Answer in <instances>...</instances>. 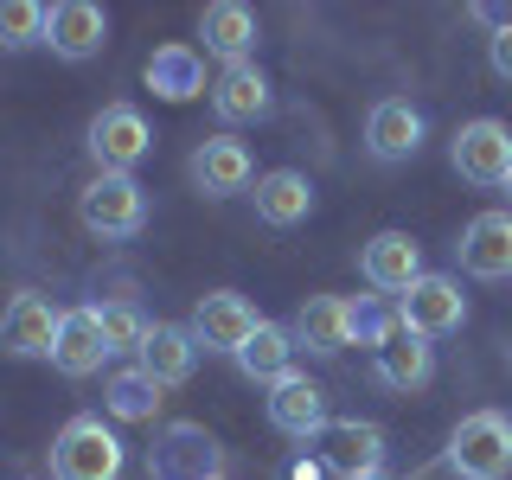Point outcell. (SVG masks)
I'll use <instances>...</instances> for the list:
<instances>
[{"label": "cell", "mask_w": 512, "mask_h": 480, "mask_svg": "<svg viewBox=\"0 0 512 480\" xmlns=\"http://www.w3.org/2000/svg\"><path fill=\"white\" fill-rule=\"evenodd\" d=\"M269 109H276V96H269V77L256 71V64H231V71L212 77V116H218L224 128L263 122Z\"/></svg>", "instance_id": "ffe728a7"}, {"label": "cell", "mask_w": 512, "mask_h": 480, "mask_svg": "<svg viewBox=\"0 0 512 480\" xmlns=\"http://www.w3.org/2000/svg\"><path fill=\"white\" fill-rule=\"evenodd\" d=\"M58 327H64V308H52V295L20 288V295L0 308V352H7V359H52Z\"/></svg>", "instance_id": "9c48e42d"}, {"label": "cell", "mask_w": 512, "mask_h": 480, "mask_svg": "<svg viewBox=\"0 0 512 480\" xmlns=\"http://www.w3.org/2000/svg\"><path fill=\"white\" fill-rule=\"evenodd\" d=\"M148 480H224V448L205 423H167L154 429Z\"/></svg>", "instance_id": "5b68a950"}, {"label": "cell", "mask_w": 512, "mask_h": 480, "mask_svg": "<svg viewBox=\"0 0 512 480\" xmlns=\"http://www.w3.org/2000/svg\"><path fill=\"white\" fill-rule=\"evenodd\" d=\"M148 90L160 96V103H192V96H212V84H205V52L199 45H154V58H148Z\"/></svg>", "instance_id": "44dd1931"}, {"label": "cell", "mask_w": 512, "mask_h": 480, "mask_svg": "<svg viewBox=\"0 0 512 480\" xmlns=\"http://www.w3.org/2000/svg\"><path fill=\"white\" fill-rule=\"evenodd\" d=\"M487 64H493V77H500V84H512V20L500 32H487Z\"/></svg>", "instance_id": "f546056e"}, {"label": "cell", "mask_w": 512, "mask_h": 480, "mask_svg": "<svg viewBox=\"0 0 512 480\" xmlns=\"http://www.w3.org/2000/svg\"><path fill=\"white\" fill-rule=\"evenodd\" d=\"M295 352H301L295 333H288L282 320H263V327H256L250 340L231 352V359H237V372L256 378V384H282L288 372H295Z\"/></svg>", "instance_id": "cb8c5ba5"}, {"label": "cell", "mask_w": 512, "mask_h": 480, "mask_svg": "<svg viewBox=\"0 0 512 480\" xmlns=\"http://www.w3.org/2000/svg\"><path fill=\"white\" fill-rule=\"evenodd\" d=\"M84 148L96 160V173H135L141 160L154 154V128H148V116H141L135 103H103L90 116Z\"/></svg>", "instance_id": "277c9868"}, {"label": "cell", "mask_w": 512, "mask_h": 480, "mask_svg": "<svg viewBox=\"0 0 512 480\" xmlns=\"http://www.w3.org/2000/svg\"><path fill=\"white\" fill-rule=\"evenodd\" d=\"M186 180L199 186L205 199H237V192L256 186V160H250V148L237 135H212V141H199V148H192Z\"/></svg>", "instance_id": "7c38bea8"}, {"label": "cell", "mask_w": 512, "mask_h": 480, "mask_svg": "<svg viewBox=\"0 0 512 480\" xmlns=\"http://www.w3.org/2000/svg\"><path fill=\"white\" fill-rule=\"evenodd\" d=\"M288 333H295L301 352H314V359H340L352 346V301L346 295H308L288 320Z\"/></svg>", "instance_id": "2e32d148"}, {"label": "cell", "mask_w": 512, "mask_h": 480, "mask_svg": "<svg viewBox=\"0 0 512 480\" xmlns=\"http://www.w3.org/2000/svg\"><path fill=\"white\" fill-rule=\"evenodd\" d=\"M135 365L160 384V391H173V384H186L192 365H199V340H192V327H180V320H154V333L141 340Z\"/></svg>", "instance_id": "d6986e66"}, {"label": "cell", "mask_w": 512, "mask_h": 480, "mask_svg": "<svg viewBox=\"0 0 512 480\" xmlns=\"http://www.w3.org/2000/svg\"><path fill=\"white\" fill-rule=\"evenodd\" d=\"M96 320H103V340L109 352H141V340L154 333V320L141 314V301H96Z\"/></svg>", "instance_id": "4316f807"}, {"label": "cell", "mask_w": 512, "mask_h": 480, "mask_svg": "<svg viewBox=\"0 0 512 480\" xmlns=\"http://www.w3.org/2000/svg\"><path fill=\"white\" fill-rule=\"evenodd\" d=\"M320 474H327V468H320V455H314V461H288L282 480H320Z\"/></svg>", "instance_id": "4dcf8cb0"}, {"label": "cell", "mask_w": 512, "mask_h": 480, "mask_svg": "<svg viewBox=\"0 0 512 480\" xmlns=\"http://www.w3.org/2000/svg\"><path fill=\"white\" fill-rule=\"evenodd\" d=\"M103 410L116 416V423H154L160 384L141 372V365H122V372H109V384H103Z\"/></svg>", "instance_id": "484cf974"}, {"label": "cell", "mask_w": 512, "mask_h": 480, "mask_svg": "<svg viewBox=\"0 0 512 480\" xmlns=\"http://www.w3.org/2000/svg\"><path fill=\"white\" fill-rule=\"evenodd\" d=\"M372 378L384 391H423V384L436 378V346L416 340V333H397L384 352H372Z\"/></svg>", "instance_id": "d4e9b609"}, {"label": "cell", "mask_w": 512, "mask_h": 480, "mask_svg": "<svg viewBox=\"0 0 512 480\" xmlns=\"http://www.w3.org/2000/svg\"><path fill=\"white\" fill-rule=\"evenodd\" d=\"M397 301H384V295H359L352 301V346H365V352H384L397 340Z\"/></svg>", "instance_id": "83f0119b"}, {"label": "cell", "mask_w": 512, "mask_h": 480, "mask_svg": "<svg viewBox=\"0 0 512 480\" xmlns=\"http://www.w3.org/2000/svg\"><path fill=\"white\" fill-rule=\"evenodd\" d=\"M320 468L333 480H372L384 474V429L365 423V416H333L327 429H320Z\"/></svg>", "instance_id": "ba28073f"}, {"label": "cell", "mask_w": 512, "mask_h": 480, "mask_svg": "<svg viewBox=\"0 0 512 480\" xmlns=\"http://www.w3.org/2000/svg\"><path fill=\"white\" fill-rule=\"evenodd\" d=\"M269 423H276L288 442H320V429L333 423L327 391H320L308 372H288L282 384H269Z\"/></svg>", "instance_id": "4fadbf2b"}, {"label": "cell", "mask_w": 512, "mask_h": 480, "mask_svg": "<svg viewBox=\"0 0 512 480\" xmlns=\"http://www.w3.org/2000/svg\"><path fill=\"white\" fill-rule=\"evenodd\" d=\"M256 218L263 224H276V231H288V224H301L314 212V180L308 173H295V167H269V173H256Z\"/></svg>", "instance_id": "603a6c76"}, {"label": "cell", "mask_w": 512, "mask_h": 480, "mask_svg": "<svg viewBox=\"0 0 512 480\" xmlns=\"http://www.w3.org/2000/svg\"><path fill=\"white\" fill-rule=\"evenodd\" d=\"M359 276L378 288V295H410L416 276H429L423 269V244H416L410 231H378L372 244L359 250Z\"/></svg>", "instance_id": "9a60e30c"}, {"label": "cell", "mask_w": 512, "mask_h": 480, "mask_svg": "<svg viewBox=\"0 0 512 480\" xmlns=\"http://www.w3.org/2000/svg\"><path fill=\"white\" fill-rule=\"evenodd\" d=\"M103 39H109V13L96 7V0H58V7L45 13V45H52V58H64V64L96 58Z\"/></svg>", "instance_id": "5bb4252c"}, {"label": "cell", "mask_w": 512, "mask_h": 480, "mask_svg": "<svg viewBox=\"0 0 512 480\" xmlns=\"http://www.w3.org/2000/svg\"><path fill=\"white\" fill-rule=\"evenodd\" d=\"M199 39L224 71H231V64H256V13L237 7V0H218V7L199 13Z\"/></svg>", "instance_id": "7402d4cb"}, {"label": "cell", "mask_w": 512, "mask_h": 480, "mask_svg": "<svg viewBox=\"0 0 512 480\" xmlns=\"http://www.w3.org/2000/svg\"><path fill=\"white\" fill-rule=\"evenodd\" d=\"M45 13L52 7H39V0H7V7H0V45H7V52L45 45Z\"/></svg>", "instance_id": "f1b7e54d"}, {"label": "cell", "mask_w": 512, "mask_h": 480, "mask_svg": "<svg viewBox=\"0 0 512 480\" xmlns=\"http://www.w3.org/2000/svg\"><path fill=\"white\" fill-rule=\"evenodd\" d=\"M455 256H461V269H468L474 282H506L512 276V212H480V218H468Z\"/></svg>", "instance_id": "e0dca14e"}, {"label": "cell", "mask_w": 512, "mask_h": 480, "mask_svg": "<svg viewBox=\"0 0 512 480\" xmlns=\"http://www.w3.org/2000/svg\"><path fill=\"white\" fill-rule=\"evenodd\" d=\"M506 192H512V180H506Z\"/></svg>", "instance_id": "836d02e7"}, {"label": "cell", "mask_w": 512, "mask_h": 480, "mask_svg": "<svg viewBox=\"0 0 512 480\" xmlns=\"http://www.w3.org/2000/svg\"><path fill=\"white\" fill-rule=\"evenodd\" d=\"M461 320H468V295H461L455 276H416L410 295H397V327L416 333V340H448V333H461Z\"/></svg>", "instance_id": "52a82bcc"}, {"label": "cell", "mask_w": 512, "mask_h": 480, "mask_svg": "<svg viewBox=\"0 0 512 480\" xmlns=\"http://www.w3.org/2000/svg\"><path fill=\"white\" fill-rule=\"evenodd\" d=\"M372 480H391V474H372Z\"/></svg>", "instance_id": "1f68e13d"}, {"label": "cell", "mask_w": 512, "mask_h": 480, "mask_svg": "<svg viewBox=\"0 0 512 480\" xmlns=\"http://www.w3.org/2000/svg\"><path fill=\"white\" fill-rule=\"evenodd\" d=\"M448 468L461 480H506L512 474V416L506 410H468L448 429Z\"/></svg>", "instance_id": "7a4b0ae2"}, {"label": "cell", "mask_w": 512, "mask_h": 480, "mask_svg": "<svg viewBox=\"0 0 512 480\" xmlns=\"http://www.w3.org/2000/svg\"><path fill=\"white\" fill-rule=\"evenodd\" d=\"M77 218H84L90 237L122 244V237H141V224H148V192H141L135 173H96L77 192Z\"/></svg>", "instance_id": "3957f363"}, {"label": "cell", "mask_w": 512, "mask_h": 480, "mask_svg": "<svg viewBox=\"0 0 512 480\" xmlns=\"http://www.w3.org/2000/svg\"><path fill=\"white\" fill-rule=\"evenodd\" d=\"M128 448L103 416H71L52 436V480H122Z\"/></svg>", "instance_id": "6da1fadb"}, {"label": "cell", "mask_w": 512, "mask_h": 480, "mask_svg": "<svg viewBox=\"0 0 512 480\" xmlns=\"http://www.w3.org/2000/svg\"><path fill=\"white\" fill-rule=\"evenodd\" d=\"M186 327H192V340H199V352H224V359H231V352L244 346L256 327H263V314H256L237 288H212V295L192 301V320H186Z\"/></svg>", "instance_id": "30bf717a"}, {"label": "cell", "mask_w": 512, "mask_h": 480, "mask_svg": "<svg viewBox=\"0 0 512 480\" xmlns=\"http://www.w3.org/2000/svg\"><path fill=\"white\" fill-rule=\"evenodd\" d=\"M103 359H116L103 340V320H96V301L84 308H64V327H58V346H52V365L64 378H90L103 372Z\"/></svg>", "instance_id": "ac0fdd59"}, {"label": "cell", "mask_w": 512, "mask_h": 480, "mask_svg": "<svg viewBox=\"0 0 512 480\" xmlns=\"http://www.w3.org/2000/svg\"><path fill=\"white\" fill-rule=\"evenodd\" d=\"M448 167L468 186H506L512 180V128L500 116H474L448 141Z\"/></svg>", "instance_id": "8992f818"}, {"label": "cell", "mask_w": 512, "mask_h": 480, "mask_svg": "<svg viewBox=\"0 0 512 480\" xmlns=\"http://www.w3.org/2000/svg\"><path fill=\"white\" fill-rule=\"evenodd\" d=\"M423 135H429V122H423V109H416L410 96H378L372 116H365V154H372L378 167H404V160H416Z\"/></svg>", "instance_id": "8fae6325"}, {"label": "cell", "mask_w": 512, "mask_h": 480, "mask_svg": "<svg viewBox=\"0 0 512 480\" xmlns=\"http://www.w3.org/2000/svg\"><path fill=\"white\" fill-rule=\"evenodd\" d=\"M506 365H512V346H506Z\"/></svg>", "instance_id": "d6a6232c"}]
</instances>
